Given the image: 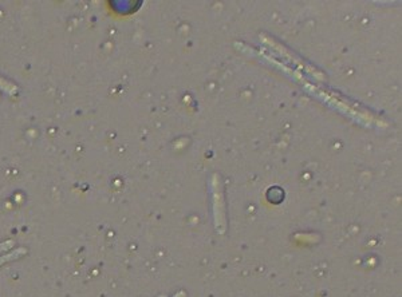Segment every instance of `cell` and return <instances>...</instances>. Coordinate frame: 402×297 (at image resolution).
Masks as SVG:
<instances>
[{
	"instance_id": "1",
	"label": "cell",
	"mask_w": 402,
	"mask_h": 297,
	"mask_svg": "<svg viewBox=\"0 0 402 297\" xmlns=\"http://www.w3.org/2000/svg\"><path fill=\"white\" fill-rule=\"evenodd\" d=\"M26 253L27 249H25V248H18V249H15L12 253H5V254L0 256V265H3V264H5V263H10V261H14V260H16V259L25 256Z\"/></svg>"
},
{
	"instance_id": "2",
	"label": "cell",
	"mask_w": 402,
	"mask_h": 297,
	"mask_svg": "<svg viewBox=\"0 0 402 297\" xmlns=\"http://www.w3.org/2000/svg\"><path fill=\"white\" fill-rule=\"evenodd\" d=\"M14 246V241H5V243H0V253L7 252L8 249H11Z\"/></svg>"
}]
</instances>
